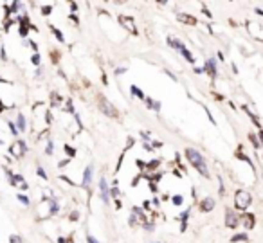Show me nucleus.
Returning a JSON list of instances; mask_svg holds the SVG:
<instances>
[{"mask_svg": "<svg viewBox=\"0 0 263 243\" xmlns=\"http://www.w3.org/2000/svg\"><path fill=\"white\" fill-rule=\"evenodd\" d=\"M184 159L187 160V164L191 167H195L198 171V175L204 178H211L209 167H207V159L202 155V151H198L197 148H186L184 150Z\"/></svg>", "mask_w": 263, "mask_h": 243, "instance_id": "nucleus-1", "label": "nucleus"}, {"mask_svg": "<svg viewBox=\"0 0 263 243\" xmlns=\"http://www.w3.org/2000/svg\"><path fill=\"white\" fill-rule=\"evenodd\" d=\"M252 205V195L247 191V189H236L234 191V211L236 213H245L249 211V207Z\"/></svg>", "mask_w": 263, "mask_h": 243, "instance_id": "nucleus-2", "label": "nucleus"}, {"mask_svg": "<svg viewBox=\"0 0 263 243\" xmlns=\"http://www.w3.org/2000/svg\"><path fill=\"white\" fill-rule=\"evenodd\" d=\"M96 103H98V108L101 110V114H105L106 117H110V119H117L119 117V110L116 108V104L110 99H106L103 94L96 96Z\"/></svg>", "mask_w": 263, "mask_h": 243, "instance_id": "nucleus-3", "label": "nucleus"}, {"mask_svg": "<svg viewBox=\"0 0 263 243\" xmlns=\"http://www.w3.org/2000/svg\"><path fill=\"white\" fill-rule=\"evenodd\" d=\"M223 225L231 231H236L240 227V213H236L233 207H225V214H223Z\"/></svg>", "mask_w": 263, "mask_h": 243, "instance_id": "nucleus-4", "label": "nucleus"}, {"mask_svg": "<svg viewBox=\"0 0 263 243\" xmlns=\"http://www.w3.org/2000/svg\"><path fill=\"white\" fill-rule=\"evenodd\" d=\"M202 70H204V74L205 76H209L211 79L215 81L216 78H218V60L216 58H213V56H209L207 60L204 61V67H202Z\"/></svg>", "mask_w": 263, "mask_h": 243, "instance_id": "nucleus-5", "label": "nucleus"}, {"mask_svg": "<svg viewBox=\"0 0 263 243\" xmlns=\"http://www.w3.org/2000/svg\"><path fill=\"white\" fill-rule=\"evenodd\" d=\"M99 196H101V202L105 203V205H108V203L112 202V198H110V182H108V178L105 177V175H101L99 177Z\"/></svg>", "mask_w": 263, "mask_h": 243, "instance_id": "nucleus-6", "label": "nucleus"}, {"mask_svg": "<svg viewBox=\"0 0 263 243\" xmlns=\"http://www.w3.org/2000/svg\"><path fill=\"white\" fill-rule=\"evenodd\" d=\"M92 182H94V164H88L83 171V178H81V187L87 189L92 195Z\"/></svg>", "mask_w": 263, "mask_h": 243, "instance_id": "nucleus-7", "label": "nucleus"}, {"mask_svg": "<svg viewBox=\"0 0 263 243\" xmlns=\"http://www.w3.org/2000/svg\"><path fill=\"white\" fill-rule=\"evenodd\" d=\"M117 22L121 23V27H124L128 33H132V34H139L137 25H135V18H133V16H130V15H119V16H117Z\"/></svg>", "mask_w": 263, "mask_h": 243, "instance_id": "nucleus-8", "label": "nucleus"}, {"mask_svg": "<svg viewBox=\"0 0 263 243\" xmlns=\"http://www.w3.org/2000/svg\"><path fill=\"white\" fill-rule=\"evenodd\" d=\"M240 225L247 231H252L256 227V214L251 213V211H245V213H240Z\"/></svg>", "mask_w": 263, "mask_h": 243, "instance_id": "nucleus-9", "label": "nucleus"}, {"mask_svg": "<svg viewBox=\"0 0 263 243\" xmlns=\"http://www.w3.org/2000/svg\"><path fill=\"white\" fill-rule=\"evenodd\" d=\"M215 207H216V200L213 196H204L198 200V211L202 214H209L211 211H215Z\"/></svg>", "mask_w": 263, "mask_h": 243, "instance_id": "nucleus-10", "label": "nucleus"}, {"mask_svg": "<svg viewBox=\"0 0 263 243\" xmlns=\"http://www.w3.org/2000/svg\"><path fill=\"white\" fill-rule=\"evenodd\" d=\"M177 20L187 25V27H193V25H198V18L191 13H177Z\"/></svg>", "mask_w": 263, "mask_h": 243, "instance_id": "nucleus-11", "label": "nucleus"}, {"mask_svg": "<svg viewBox=\"0 0 263 243\" xmlns=\"http://www.w3.org/2000/svg\"><path fill=\"white\" fill-rule=\"evenodd\" d=\"M144 106L148 108V110H153L155 114H161V108H162V103L159 101V99H153V97H144Z\"/></svg>", "mask_w": 263, "mask_h": 243, "instance_id": "nucleus-12", "label": "nucleus"}, {"mask_svg": "<svg viewBox=\"0 0 263 243\" xmlns=\"http://www.w3.org/2000/svg\"><path fill=\"white\" fill-rule=\"evenodd\" d=\"M47 202V207H49V216H56L60 213V202L56 196H51V198H45Z\"/></svg>", "mask_w": 263, "mask_h": 243, "instance_id": "nucleus-13", "label": "nucleus"}, {"mask_svg": "<svg viewBox=\"0 0 263 243\" xmlns=\"http://www.w3.org/2000/svg\"><path fill=\"white\" fill-rule=\"evenodd\" d=\"M25 151H27V144H25L23 141L13 142V146H11V153H13L15 157H22V155H25Z\"/></svg>", "mask_w": 263, "mask_h": 243, "instance_id": "nucleus-14", "label": "nucleus"}, {"mask_svg": "<svg viewBox=\"0 0 263 243\" xmlns=\"http://www.w3.org/2000/svg\"><path fill=\"white\" fill-rule=\"evenodd\" d=\"M166 43H168V47H171V49H173V51H177V52H179L182 47H186V43H184L180 38H177V36H171V34L166 38Z\"/></svg>", "mask_w": 263, "mask_h": 243, "instance_id": "nucleus-15", "label": "nucleus"}, {"mask_svg": "<svg viewBox=\"0 0 263 243\" xmlns=\"http://www.w3.org/2000/svg\"><path fill=\"white\" fill-rule=\"evenodd\" d=\"M189 216H191V209H186V211H182L180 214H179V222H180V232H186L187 231V222H189Z\"/></svg>", "mask_w": 263, "mask_h": 243, "instance_id": "nucleus-16", "label": "nucleus"}, {"mask_svg": "<svg viewBox=\"0 0 263 243\" xmlns=\"http://www.w3.org/2000/svg\"><path fill=\"white\" fill-rule=\"evenodd\" d=\"M231 243H251V236H249V232H245V231L234 232V234L231 236Z\"/></svg>", "mask_w": 263, "mask_h": 243, "instance_id": "nucleus-17", "label": "nucleus"}, {"mask_svg": "<svg viewBox=\"0 0 263 243\" xmlns=\"http://www.w3.org/2000/svg\"><path fill=\"white\" fill-rule=\"evenodd\" d=\"M247 139H249L251 146H252L256 151L263 150V146H261V142H260V139H258V133H256V132H249V133H247Z\"/></svg>", "mask_w": 263, "mask_h": 243, "instance_id": "nucleus-18", "label": "nucleus"}, {"mask_svg": "<svg viewBox=\"0 0 263 243\" xmlns=\"http://www.w3.org/2000/svg\"><path fill=\"white\" fill-rule=\"evenodd\" d=\"M243 110L247 112V115H249L251 122H252V124H254V126H256L258 130H261V128H263V124H261V121H260V117H258V115H256V114H254V112H252V110L249 108V106H243Z\"/></svg>", "mask_w": 263, "mask_h": 243, "instance_id": "nucleus-19", "label": "nucleus"}, {"mask_svg": "<svg viewBox=\"0 0 263 243\" xmlns=\"http://www.w3.org/2000/svg\"><path fill=\"white\" fill-rule=\"evenodd\" d=\"M130 94H132V97H137L139 101H144V97H146L144 90L141 86H137V85H130Z\"/></svg>", "mask_w": 263, "mask_h": 243, "instance_id": "nucleus-20", "label": "nucleus"}, {"mask_svg": "<svg viewBox=\"0 0 263 243\" xmlns=\"http://www.w3.org/2000/svg\"><path fill=\"white\" fill-rule=\"evenodd\" d=\"M236 159H238V160H242V162H245V164L251 167V171H256V166H254L252 159H251V157H247L245 153H242V151H236Z\"/></svg>", "mask_w": 263, "mask_h": 243, "instance_id": "nucleus-21", "label": "nucleus"}, {"mask_svg": "<svg viewBox=\"0 0 263 243\" xmlns=\"http://www.w3.org/2000/svg\"><path fill=\"white\" fill-rule=\"evenodd\" d=\"M15 126H16V130L22 132V133L27 130V121H25V115H23V114H18V115H16V122H15Z\"/></svg>", "mask_w": 263, "mask_h": 243, "instance_id": "nucleus-22", "label": "nucleus"}, {"mask_svg": "<svg viewBox=\"0 0 263 243\" xmlns=\"http://www.w3.org/2000/svg\"><path fill=\"white\" fill-rule=\"evenodd\" d=\"M179 54L182 56L184 60L187 61V63H191V65H195V56H193V52L187 49V47H182L180 51H179Z\"/></svg>", "mask_w": 263, "mask_h": 243, "instance_id": "nucleus-23", "label": "nucleus"}, {"mask_svg": "<svg viewBox=\"0 0 263 243\" xmlns=\"http://www.w3.org/2000/svg\"><path fill=\"white\" fill-rule=\"evenodd\" d=\"M184 195H171V198H169V202H171V205H175V207H180V205H184Z\"/></svg>", "mask_w": 263, "mask_h": 243, "instance_id": "nucleus-24", "label": "nucleus"}, {"mask_svg": "<svg viewBox=\"0 0 263 243\" xmlns=\"http://www.w3.org/2000/svg\"><path fill=\"white\" fill-rule=\"evenodd\" d=\"M49 29H51V33H52V34L58 38V41H60V43H65V36H63V33H61L56 25H49Z\"/></svg>", "mask_w": 263, "mask_h": 243, "instance_id": "nucleus-25", "label": "nucleus"}, {"mask_svg": "<svg viewBox=\"0 0 263 243\" xmlns=\"http://www.w3.org/2000/svg\"><path fill=\"white\" fill-rule=\"evenodd\" d=\"M51 104L52 106H63V99H61L60 94H56V92L51 94Z\"/></svg>", "mask_w": 263, "mask_h": 243, "instance_id": "nucleus-26", "label": "nucleus"}, {"mask_svg": "<svg viewBox=\"0 0 263 243\" xmlns=\"http://www.w3.org/2000/svg\"><path fill=\"white\" fill-rule=\"evenodd\" d=\"M202 108H204V112H205V115H207V119L211 121V124H213V126H216V119L213 117V114H211V110H209V108H207L205 104H202Z\"/></svg>", "mask_w": 263, "mask_h": 243, "instance_id": "nucleus-27", "label": "nucleus"}, {"mask_svg": "<svg viewBox=\"0 0 263 243\" xmlns=\"http://www.w3.org/2000/svg\"><path fill=\"white\" fill-rule=\"evenodd\" d=\"M63 150L67 151V157H69V159H74V157H76V150H74L72 146H69V144H65V146H63Z\"/></svg>", "mask_w": 263, "mask_h": 243, "instance_id": "nucleus-28", "label": "nucleus"}, {"mask_svg": "<svg viewBox=\"0 0 263 243\" xmlns=\"http://www.w3.org/2000/svg\"><path fill=\"white\" fill-rule=\"evenodd\" d=\"M45 153H47L49 157L54 153V142L51 141V139H49V141H47V144H45Z\"/></svg>", "mask_w": 263, "mask_h": 243, "instance_id": "nucleus-29", "label": "nucleus"}, {"mask_svg": "<svg viewBox=\"0 0 263 243\" xmlns=\"http://www.w3.org/2000/svg\"><path fill=\"white\" fill-rule=\"evenodd\" d=\"M151 209H153L151 200H144V202H142V211H144V213H148V214H150V213H151Z\"/></svg>", "mask_w": 263, "mask_h": 243, "instance_id": "nucleus-30", "label": "nucleus"}, {"mask_svg": "<svg viewBox=\"0 0 263 243\" xmlns=\"http://www.w3.org/2000/svg\"><path fill=\"white\" fill-rule=\"evenodd\" d=\"M142 227H144V231H148V232H153V231H155V222H153V220H148V222L144 223Z\"/></svg>", "mask_w": 263, "mask_h": 243, "instance_id": "nucleus-31", "label": "nucleus"}, {"mask_svg": "<svg viewBox=\"0 0 263 243\" xmlns=\"http://www.w3.org/2000/svg\"><path fill=\"white\" fill-rule=\"evenodd\" d=\"M128 225H130V227H137V225H139L137 216H135V214H132V213H130V216H128Z\"/></svg>", "mask_w": 263, "mask_h": 243, "instance_id": "nucleus-32", "label": "nucleus"}, {"mask_svg": "<svg viewBox=\"0 0 263 243\" xmlns=\"http://www.w3.org/2000/svg\"><path fill=\"white\" fill-rule=\"evenodd\" d=\"M80 218H81L80 211H72V213H70V216H69V220H70V222H80Z\"/></svg>", "mask_w": 263, "mask_h": 243, "instance_id": "nucleus-33", "label": "nucleus"}, {"mask_svg": "<svg viewBox=\"0 0 263 243\" xmlns=\"http://www.w3.org/2000/svg\"><path fill=\"white\" fill-rule=\"evenodd\" d=\"M36 173H38V177H40V178H43V180H49V175L45 173V169H43V167H38V169H36Z\"/></svg>", "mask_w": 263, "mask_h": 243, "instance_id": "nucleus-34", "label": "nucleus"}, {"mask_svg": "<svg viewBox=\"0 0 263 243\" xmlns=\"http://www.w3.org/2000/svg\"><path fill=\"white\" fill-rule=\"evenodd\" d=\"M18 200H20L22 205H29V203H31L29 196H25V195H18Z\"/></svg>", "mask_w": 263, "mask_h": 243, "instance_id": "nucleus-35", "label": "nucleus"}, {"mask_svg": "<svg viewBox=\"0 0 263 243\" xmlns=\"http://www.w3.org/2000/svg\"><path fill=\"white\" fill-rule=\"evenodd\" d=\"M51 11H52V5H43V7H41V15H43V16L51 15Z\"/></svg>", "mask_w": 263, "mask_h": 243, "instance_id": "nucleus-36", "label": "nucleus"}, {"mask_svg": "<svg viewBox=\"0 0 263 243\" xmlns=\"http://www.w3.org/2000/svg\"><path fill=\"white\" fill-rule=\"evenodd\" d=\"M51 56H52V63H58V61H60V52H58V51H51Z\"/></svg>", "mask_w": 263, "mask_h": 243, "instance_id": "nucleus-37", "label": "nucleus"}, {"mask_svg": "<svg viewBox=\"0 0 263 243\" xmlns=\"http://www.w3.org/2000/svg\"><path fill=\"white\" fill-rule=\"evenodd\" d=\"M133 142H135V139H133V137H128V141H126V146H124V151H128V150L133 146Z\"/></svg>", "mask_w": 263, "mask_h": 243, "instance_id": "nucleus-38", "label": "nucleus"}, {"mask_svg": "<svg viewBox=\"0 0 263 243\" xmlns=\"http://www.w3.org/2000/svg\"><path fill=\"white\" fill-rule=\"evenodd\" d=\"M31 61H33V63H34V65H40V54H38V52H34V54H33V56H31Z\"/></svg>", "mask_w": 263, "mask_h": 243, "instance_id": "nucleus-39", "label": "nucleus"}, {"mask_svg": "<svg viewBox=\"0 0 263 243\" xmlns=\"http://www.w3.org/2000/svg\"><path fill=\"white\" fill-rule=\"evenodd\" d=\"M87 243H101L96 236H92V234H87Z\"/></svg>", "mask_w": 263, "mask_h": 243, "instance_id": "nucleus-40", "label": "nucleus"}, {"mask_svg": "<svg viewBox=\"0 0 263 243\" xmlns=\"http://www.w3.org/2000/svg\"><path fill=\"white\" fill-rule=\"evenodd\" d=\"M202 15H204V16H205V18H209V20L213 18V13H211V11H209L207 7H202Z\"/></svg>", "mask_w": 263, "mask_h": 243, "instance_id": "nucleus-41", "label": "nucleus"}, {"mask_svg": "<svg viewBox=\"0 0 263 243\" xmlns=\"http://www.w3.org/2000/svg\"><path fill=\"white\" fill-rule=\"evenodd\" d=\"M124 72H126V67H117V69H116V72H114V74H116V76H123V74H124Z\"/></svg>", "mask_w": 263, "mask_h": 243, "instance_id": "nucleus-42", "label": "nucleus"}, {"mask_svg": "<svg viewBox=\"0 0 263 243\" xmlns=\"http://www.w3.org/2000/svg\"><path fill=\"white\" fill-rule=\"evenodd\" d=\"M141 137L144 139V142H150V137H151V133H148V132H141Z\"/></svg>", "mask_w": 263, "mask_h": 243, "instance_id": "nucleus-43", "label": "nucleus"}, {"mask_svg": "<svg viewBox=\"0 0 263 243\" xmlns=\"http://www.w3.org/2000/svg\"><path fill=\"white\" fill-rule=\"evenodd\" d=\"M151 144V148L153 150H159V148H162V142L161 141H153V142H150Z\"/></svg>", "mask_w": 263, "mask_h": 243, "instance_id": "nucleus-44", "label": "nucleus"}, {"mask_svg": "<svg viewBox=\"0 0 263 243\" xmlns=\"http://www.w3.org/2000/svg\"><path fill=\"white\" fill-rule=\"evenodd\" d=\"M9 241H11V243H22V238L15 234V236H11V238H9Z\"/></svg>", "mask_w": 263, "mask_h": 243, "instance_id": "nucleus-45", "label": "nucleus"}, {"mask_svg": "<svg viewBox=\"0 0 263 243\" xmlns=\"http://www.w3.org/2000/svg\"><path fill=\"white\" fill-rule=\"evenodd\" d=\"M218 193L222 195V196H225V185H223V182H222V178H220V187H218Z\"/></svg>", "mask_w": 263, "mask_h": 243, "instance_id": "nucleus-46", "label": "nucleus"}, {"mask_svg": "<svg viewBox=\"0 0 263 243\" xmlns=\"http://www.w3.org/2000/svg\"><path fill=\"white\" fill-rule=\"evenodd\" d=\"M164 74H168V76H169V78H171V79H173V81H177V76H175V74H173L171 70H168V69H164Z\"/></svg>", "mask_w": 263, "mask_h": 243, "instance_id": "nucleus-47", "label": "nucleus"}, {"mask_svg": "<svg viewBox=\"0 0 263 243\" xmlns=\"http://www.w3.org/2000/svg\"><path fill=\"white\" fill-rule=\"evenodd\" d=\"M112 202H114V205H116V209H117V211L123 209V202H121V200H112Z\"/></svg>", "mask_w": 263, "mask_h": 243, "instance_id": "nucleus-48", "label": "nucleus"}, {"mask_svg": "<svg viewBox=\"0 0 263 243\" xmlns=\"http://www.w3.org/2000/svg\"><path fill=\"white\" fill-rule=\"evenodd\" d=\"M213 97H215L216 101H223V96H222V94H218V92H213Z\"/></svg>", "mask_w": 263, "mask_h": 243, "instance_id": "nucleus-49", "label": "nucleus"}, {"mask_svg": "<svg viewBox=\"0 0 263 243\" xmlns=\"http://www.w3.org/2000/svg\"><path fill=\"white\" fill-rule=\"evenodd\" d=\"M169 198H171V196H169L168 193H164V195L161 196V202H169Z\"/></svg>", "mask_w": 263, "mask_h": 243, "instance_id": "nucleus-50", "label": "nucleus"}, {"mask_svg": "<svg viewBox=\"0 0 263 243\" xmlns=\"http://www.w3.org/2000/svg\"><path fill=\"white\" fill-rule=\"evenodd\" d=\"M258 139H260V142H261V146H263V128L258 130Z\"/></svg>", "mask_w": 263, "mask_h": 243, "instance_id": "nucleus-51", "label": "nucleus"}, {"mask_svg": "<svg viewBox=\"0 0 263 243\" xmlns=\"http://www.w3.org/2000/svg\"><path fill=\"white\" fill-rule=\"evenodd\" d=\"M254 13H256L258 16H261V18H263V9H260V7H256V9H254Z\"/></svg>", "mask_w": 263, "mask_h": 243, "instance_id": "nucleus-52", "label": "nucleus"}, {"mask_svg": "<svg viewBox=\"0 0 263 243\" xmlns=\"http://www.w3.org/2000/svg\"><path fill=\"white\" fill-rule=\"evenodd\" d=\"M193 70H195V74H204V70H202V69H200V67H195Z\"/></svg>", "mask_w": 263, "mask_h": 243, "instance_id": "nucleus-53", "label": "nucleus"}, {"mask_svg": "<svg viewBox=\"0 0 263 243\" xmlns=\"http://www.w3.org/2000/svg\"><path fill=\"white\" fill-rule=\"evenodd\" d=\"M101 79H103V83H105V85H108V76H106V74H103Z\"/></svg>", "mask_w": 263, "mask_h": 243, "instance_id": "nucleus-54", "label": "nucleus"}, {"mask_svg": "<svg viewBox=\"0 0 263 243\" xmlns=\"http://www.w3.org/2000/svg\"><path fill=\"white\" fill-rule=\"evenodd\" d=\"M216 56H218V60L222 61V63H223V61H225V58H223V52H218V54H216Z\"/></svg>", "mask_w": 263, "mask_h": 243, "instance_id": "nucleus-55", "label": "nucleus"}, {"mask_svg": "<svg viewBox=\"0 0 263 243\" xmlns=\"http://www.w3.org/2000/svg\"><path fill=\"white\" fill-rule=\"evenodd\" d=\"M231 67H233V72H234V74H238V67H236V63H233Z\"/></svg>", "mask_w": 263, "mask_h": 243, "instance_id": "nucleus-56", "label": "nucleus"}, {"mask_svg": "<svg viewBox=\"0 0 263 243\" xmlns=\"http://www.w3.org/2000/svg\"><path fill=\"white\" fill-rule=\"evenodd\" d=\"M261 160H263V150H261Z\"/></svg>", "mask_w": 263, "mask_h": 243, "instance_id": "nucleus-57", "label": "nucleus"}, {"mask_svg": "<svg viewBox=\"0 0 263 243\" xmlns=\"http://www.w3.org/2000/svg\"><path fill=\"white\" fill-rule=\"evenodd\" d=\"M150 243H161V241H150Z\"/></svg>", "mask_w": 263, "mask_h": 243, "instance_id": "nucleus-58", "label": "nucleus"}]
</instances>
